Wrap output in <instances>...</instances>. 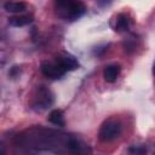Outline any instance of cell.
Returning a JSON list of instances; mask_svg holds the SVG:
<instances>
[{
    "label": "cell",
    "mask_w": 155,
    "mask_h": 155,
    "mask_svg": "<svg viewBox=\"0 0 155 155\" xmlns=\"http://www.w3.org/2000/svg\"><path fill=\"white\" fill-rule=\"evenodd\" d=\"M1 155H5V148H4V145H1Z\"/></svg>",
    "instance_id": "11"
},
{
    "label": "cell",
    "mask_w": 155,
    "mask_h": 155,
    "mask_svg": "<svg viewBox=\"0 0 155 155\" xmlns=\"http://www.w3.org/2000/svg\"><path fill=\"white\" fill-rule=\"evenodd\" d=\"M121 122L116 119H108L103 122L99 130V139L103 142H111L121 134Z\"/></svg>",
    "instance_id": "2"
},
{
    "label": "cell",
    "mask_w": 155,
    "mask_h": 155,
    "mask_svg": "<svg viewBox=\"0 0 155 155\" xmlns=\"http://www.w3.org/2000/svg\"><path fill=\"white\" fill-rule=\"evenodd\" d=\"M128 25H130V21H128L126 15L120 13V15L116 16L115 24H114V30L115 31H125V30L128 29Z\"/></svg>",
    "instance_id": "9"
},
{
    "label": "cell",
    "mask_w": 155,
    "mask_h": 155,
    "mask_svg": "<svg viewBox=\"0 0 155 155\" xmlns=\"http://www.w3.org/2000/svg\"><path fill=\"white\" fill-rule=\"evenodd\" d=\"M120 71H121V67L119 64H109L104 68L103 78L107 82H114L116 81Z\"/></svg>",
    "instance_id": "5"
},
{
    "label": "cell",
    "mask_w": 155,
    "mask_h": 155,
    "mask_svg": "<svg viewBox=\"0 0 155 155\" xmlns=\"http://www.w3.org/2000/svg\"><path fill=\"white\" fill-rule=\"evenodd\" d=\"M54 6H56V13L61 18L68 21H75L86 12V6L81 1L61 0V1H56Z\"/></svg>",
    "instance_id": "1"
},
{
    "label": "cell",
    "mask_w": 155,
    "mask_h": 155,
    "mask_svg": "<svg viewBox=\"0 0 155 155\" xmlns=\"http://www.w3.org/2000/svg\"><path fill=\"white\" fill-rule=\"evenodd\" d=\"M4 8L11 13H19L27 8V4L22 1H8L4 4Z\"/></svg>",
    "instance_id": "7"
},
{
    "label": "cell",
    "mask_w": 155,
    "mask_h": 155,
    "mask_svg": "<svg viewBox=\"0 0 155 155\" xmlns=\"http://www.w3.org/2000/svg\"><path fill=\"white\" fill-rule=\"evenodd\" d=\"M130 153L133 154V155H142L145 153V148L144 147H139V145H134V147H131L130 148Z\"/></svg>",
    "instance_id": "10"
},
{
    "label": "cell",
    "mask_w": 155,
    "mask_h": 155,
    "mask_svg": "<svg viewBox=\"0 0 155 155\" xmlns=\"http://www.w3.org/2000/svg\"><path fill=\"white\" fill-rule=\"evenodd\" d=\"M33 22V17L29 15H21V16H13L8 18V23L13 27H23Z\"/></svg>",
    "instance_id": "6"
},
{
    "label": "cell",
    "mask_w": 155,
    "mask_h": 155,
    "mask_svg": "<svg viewBox=\"0 0 155 155\" xmlns=\"http://www.w3.org/2000/svg\"><path fill=\"white\" fill-rule=\"evenodd\" d=\"M48 121L52 122L53 125L56 126H59V127H63L65 125V120H64V115H63V111L59 110V109H53L50 115H48Z\"/></svg>",
    "instance_id": "8"
},
{
    "label": "cell",
    "mask_w": 155,
    "mask_h": 155,
    "mask_svg": "<svg viewBox=\"0 0 155 155\" xmlns=\"http://www.w3.org/2000/svg\"><path fill=\"white\" fill-rule=\"evenodd\" d=\"M56 61L61 64V67L65 70V71H68V70H75V69H78L79 68V62H78V59L73 56V54H70V53H61L57 58H56Z\"/></svg>",
    "instance_id": "4"
},
{
    "label": "cell",
    "mask_w": 155,
    "mask_h": 155,
    "mask_svg": "<svg viewBox=\"0 0 155 155\" xmlns=\"http://www.w3.org/2000/svg\"><path fill=\"white\" fill-rule=\"evenodd\" d=\"M40 69H41V73L48 78V79H52V80H56V79H59L62 78L67 71L61 67V64L54 61V62H48V61H45L41 63L40 65Z\"/></svg>",
    "instance_id": "3"
},
{
    "label": "cell",
    "mask_w": 155,
    "mask_h": 155,
    "mask_svg": "<svg viewBox=\"0 0 155 155\" xmlns=\"http://www.w3.org/2000/svg\"><path fill=\"white\" fill-rule=\"evenodd\" d=\"M153 73H154V75H155V62H154V65H153Z\"/></svg>",
    "instance_id": "12"
}]
</instances>
